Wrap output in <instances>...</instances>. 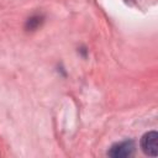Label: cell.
<instances>
[{
    "label": "cell",
    "mask_w": 158,
    "mask_h": 158,
    "mask_svg": "<svg viewBox=\"0 0 158 158\" xmlns=\"http://www.w3.org/2000/svg\"><path fill=\"white\" fill-rule=\"evenodd\" d=\"M142 151L151 157H157L158 154V133L156 131H149L144 133L141 138Z\"/></svg>",
    "instance_id": "6da1fadb"
},
{
    "label": "cell",
    "mask_w": 158,
    "mask_h": 158,
    "mask_svg": "<svg viewBox=\"0 0 158 158\" xmlns=\"http://www.w3.org/2000/svg\"><path fill=\"white\" fill-rule=\"evenodd\" d=\"M133 152H135V142L130 139L114 144L109 149L107 156L114 158H126V157H131Z\"/></svg>",
    "instance_id": "7a4b0ae2"
},
{
    "label": "cell",
    "mask_w": 158,
    "mask_h": 158,
    "mask_svg": "<svg viewBox=\"0 0 158 158\" xmlns=\"http://www.w3.org/2000/svg\"><path fill=\"white\" fill-rule=\"evenodd\" d=\"M40 23H41V19H40V17H31V19H28V21H27V27H28L30 30H35Z\"/></svg>",
    "instance_id": "3957f363"
}]
</instances>
